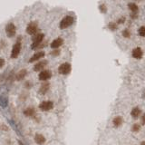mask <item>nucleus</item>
<instances>
[{
  "label": "nucleus",
  "mask_w": 145,
  "mask_h": 145,
  "mask_svg": "<svg viewBox=\"0 0 145 145\" xmlns=\"http://www.w3.org/2000/svg\"><path fill=\"white\" fill-rule=\"evenodd\" d=\"M73 23H74V18L72 17V16H70V15H66L60 22V28L61 29L67 28V27H69L70 26L73 25Z\"/></svg>",
  "instance_id": "1"
},
{
  "label": "nucleus",
  "mask_w": 145,
  "mask_h": 145,
  "mask_svg": "<svg viewBox=\"0 0 145 145\" xmlns=\"http://www.w3.org/2000/svg\"><path fill=\"white\" fill-rule=\"evenodd\" d=\"M44 34H37L35 35V36L33 37V45H32V49H36L39 46L41 42L43 41L44 39Z\"/></svg>",
  "instance_id": "2"
},
{
  "label": "nucleus",
  "mask_w": 145,
  "mask_h": 145,
  "mask_svg": "<svg viewBox=\"0 0 145 145\" xmlns=\"http://www.w3.org/2000/svg\"><path fill=\"white\" fill-rule=\"evenodd\" d=\"M58 72L59 74H68L71 72V65L68 63H65V64H62V65L59 66L58 68Z\"/></svg>",
  "instance_id": "3"
},
{
  "label": "nucleus",
  "mask_w": 145,
  "mask_h": 145,
  "mask_svg": "<svg viewBox=\"0 0 145 145\" xmlns=\"http://www.w3.org/2000/svg\"><path fill=\"white\" fill-rule=\"evenodd\" d=\"M15 26L13 23H9L6 27V33L8 37H12L15 35Z\"/></svg>",
  "instance_id": "4"
},
{
  "label": "nucleus",
  "mask_w": 145,
  "mask_h": 145,
  "mask_svg": "<svg viewBox=\"0 0 145 145\" xmlns=\"http://www.w3.org/2000/svg\"><path fill=\"white\" fill-rule=\"evenodd\" d=\"M20 51H21V45H20V43H16L13 46V49H12V52H11V57L12 58H16L18 56V54H19Z\"/></svg>",
  "instance_id": "5"
},
{
  "label": "nucleus",
  "mask_w": 145,
  "mask_h": 145,
  "mask_svg": "<svg viewBox=\"0 0 145 145\" xmlns=\"http://www.w3.org/2000/svg\"><path fill=\"white\" fill-rule=\"evenodd\" d=\"M52 76V73L49 70H44L39 74V80L41 81H46L48 79H50Z\"/></svg>",
  "instance_id": "6"
},
{
  "label": "nucleus",
  "mask_w": 145,
  "mask_h": 145,
  "mask_svg": "<svg viewBox=\"0 0 145 145\" xmlns=\"http://www.w3.org/2000/svg\"><path fill=\"white\" fill-rule=\"evenodd\" d=\"M53 106H54V104L50 101H46V102H43L39 104V107L42 111H49L53 108Z\"/></svg>",
  "instance_id": "7"
},
{
  "label": "nucleus",
  "mask_w": 145,
  "mask_h": 145,
  "mask_svg": "<svg viewBox=\"0 0 145 145\" xmlns=\"http://www.w3.org/2000/svg\"><path fill=\"white\" fill-rule=\"evenodd\" d=\"M37 31V25L36 23H30L26 27V33L29 35H35Z\"/></svg>",
  "instance_id": "8"
},
{
  "label": "nucleus",
  "mask_w": 145,
  "mask_h": 145,
  "mask_svg": "<svg viewBox=\"0 0 145 145\" xmlns=\"http://www.w3.org/2000/svg\"><path fill=\"white\" fill-rule=\"evenodd\" d=\"M143 55L142 50L140 47H136L132 50V57L135 59H141Z\"/></svg>",
  "instance_id": "9"
},
{
  "label": "nucleus",
  "mask_w": 145,
  "mask_h": 145,
  "mask_svg": "<svg viewBox=\"0 0 145 145\" xmlns=\"http://www.w3.org/2000/svg\"><path fill=\"white\" fill-rule=\"evenodd\" d=\"M63 43H64L63 39L58 37V38L54 39V41L52 42V44H51V47L54 48V49H57V48L60 47V46L63 45Z\"/></svg>",
  "instance_id": "10"
},
{
  "label": "nucleus",
  "mask_w": 145,
  "mask_h": 145,
  "mask_svg": "<svg viewBox=\"0 0 145 145\" xmlns=\"http://www.w3.org/2000/svg\"><path fill=\"white\" fill-rule=\"evenodd\" d=\"M44 56H45V53H44L43 51H41V52H37L31 57L29 62H30V63H33V62H35V61L40 60V59L43 58Z\"/></svg>",
  "instance_id": "11"
},
{
  "label": "nucleus",
  "mask_w": 145,
  "mask_h": 145,
  "mask_svg": "<svg viewBox=\"0 0 145 145\" xmlns=\"http://www.w3.org/2000/svg\"><path fill=\"white\" fill-rule=\"evenodd\" d=\"M46 65H47V62H46V61H41V62H39V63H37L36 65H35L34 70H35V71H41V70H43L44 68L46 67Z\"/></svg>",
  "instance_id": "12"
},
{
  "label": "nucleus",
  "mask_w": 145,
  "mask_h": 145,
  "mask_svg": "<svg viewBox=\"0 0 145 145\" xmlns=\"http://www.w3.org/2000/svg\"><path fill=\"white\" fill-rule=\"evenodd\" d=\"M35 142H36L37 144L42 145V144H44V143L46 142V138H45V137H44L42 134H36V135H35Z\"/></svg>",
  "instance_id": "13"
},
{
  "label": "nucleus",
  "mask_w": 145,
  "mask_h": 145,
  "mask_svg": "<svg viewBox=\"0 0 145 145\" xmlns=\"http://www.w3.org/2000/svg\"><path fill=\"white\" fill-rule=\"evenodd\" d=\"M113 122L115 127H120V126L122 124V122H123V119H122L121 116H116L114 119H113Z\"/></svg>",
  "instance_id": "14"
},
{
  "label": "nucleus",
  "mask_w": 145,
  "mask_h": 145,
  "mask_svg": "<svg viewBox=\"0 0 145 145\" xmlns=\"http://www.w3.org/2000/svg\"><path fill=\"white\" fill-rule=\"evenodd\" d=\"M141 109L139 108V107H134V108L132 110V112H131V115H132L133 118H138V117L140 116V114H141Z\"/></svg>",
  "instance_id": "15"
},
{
  "label": "nucleus",
  "mask_w": 145,
  "mask_h": 145,
  "mask_svg": "<svg viewBox=\"0 0 145 145\" xmlns=\"http://www.w3.org/2000/svg\"><path fill=\"white\" fill-rule=\"evenodd\" d=\"M26 74H27V71H26V69H22L21 71L18 72L17 74H16V79L19 81L23 80V79L26 76Z\"/></svg>",
  "instance_id": "16"
},
{
  "label": "nucleus",
  "mask_w": 145,
  "mask_h": 145,
  "mask_svg": "<svg viewBox=\"0 0 145 145\" xmlns=\"http://www.w3.org/2000/svg\"><path fill=\"white\" fill-rule=\"evenodd\" d=\"M48 89H49V84L45 82V84H43V85L40 86V88H39V93L44 94V93H46V92L48 91Z\"/></svg>",
  "instance_id": "17"
},
{
  "label": "nucleus",
  "mask_w": 145,
  "mask_h": 145,
  "mask_svg": "<svg viewBox=\"0 0 145 145\" xmlns=\"http://www.w3.org/2000/svg\"><path fill=\"white\" fill-rule=\"evenodd\" d=\"M128 8L130 9L132 12H133V13H136L137 11L139 10L138 6L136 4H134V3H129L128 4Z\"/></svg>",
  "instance_id": "18"
},
{
  "label": "nucleus",
  "mask_w": 145,
  "mask_h": 145,
  "mask_svg": "<svg viewBox=\"0 0 145 145\" xmlns=\"http://www.w3.org/2000/svg\"><path fill=\"white\" fill-rule=\"evenodd\" d=\"M24 113H25V115H26V116H32V115L35 114V109L27 108L26 110L24 111Z\"/></svg>",
  "instance_id": "19"
},
{
  "label": "nucleus",
  "mask_w": 145,
  "mask_h": 145,
  "mask_svg": "<svg viewBox=\"0 0 145 145\" xmlns=\"http://www.w3.org/2000/svg\"><path fill=\"white\" fill-rule=\"evenodd\" d=\"M138 33L141 37H145V26H141V27L139 28Z\"/></svg>",
  "instance_id": "20"
},
{
  "label": "nucleus",
  "mask_w": 145,
  "mask_h": 145,
  "mask_svg": "<svg viewBox=\"0 0 145 145\" xmlns=\"http://www.w3.org/2000/svg\"><path fill=\"white\" fill-rule=\"evenodd\" d=\"M132 132H139V131L141 130V125L138 123H135L133 124V126H132Z\"/></svg>",
  "instance_id": "21"
},
{
  "label": "nucleus",
  "mask_w": 145,
  "mask_h": 145,
  "mask_svg": "<svg viewBox=\"0 0 145 145\" xmlns=\"http://www.w3.org/2000/svg\"><path fill=\"white\" fill-rule=\"evenodd\" d=\"M122 35H123L124 37H126V38L130 37V36H131L130 31L128 30V29H125V30H123V31H122Z\"/></svg>",
  "instance_id": "22"
},
{
  "label": "nucleus",
  "mask_w": 145,
  "mask_h": 145,
  "mask_svg": "<svg viewBox=\"0 0 145 145\" xmlns=\"http://www.w3.org/2000/svg\"><path fill=\"white\" fill-rule=\"evenodd\" d=\"M108 27L111 30H115V29L117 28V25L115 24V23H110V24L108 25Z\"/></svg>",
  "instance_id": "23"
},
{
  "label": "nucleus",
  "mask_w": 145,
  "mask_h": 145,
  "mask_svg": "<svg viewBox=\"0 0 145 145\" xmlns=\"http://www.w3.org/2000/svg\"><path fill=\"white\" fill-rule=\"evenodd\" d=\"M60 54V51H59V50H55V51H53L52 52V55H55V56H56V55H58V54Z\"/></svg>",
  "instance_id": "24"
},
{
  "label": "nucleus",
  "mask_w": 145,
  "mask_h": 145,
  "mask_svg": "<svg viewBox=\"0 0 145 145\" xmlns=\"http://www.w3.org/2000/svg\"><path fill=\"white\" fill-rule=\"evenodd\" d=\"M5 65V60L3 58H0V68H2Z\"/></svg>",
  "instance_id": "25"
},
{
  "label": "nucleus",
  "mask_w": 145,
  "mask_h": 145,
  "mask_svg": "<svg viewBox=\"0 0 145 145\" xmlns=\"http://www.w3.org/2000/svg\"><path fill=\"white\" fill-rule=\"evenodd\" d=\"M100 9H101V11H102V12H106V7H104L103 5H102V6L100 7Z\"/></svg>",
  "instance_id": "26"
},
{
  "label": "nucleus",
  "mask_w": 145,
  "mask_h": 145,
  "mask_svg": "<svg viewBox=\"0 0 145 145\" xmlns=\"http://www.w3.org/2000/svg\"><path fill=\"white\" fill-rule=\"evenodd\" d=\"M141 122H142V124H145V113L141 117Z\"/></svg>",
  "instance_id": "27"
},
{
  "label": "nucleus",
  "mask_w": 145,
  "mask_h": 145,
  "mask_svg": "<svg viewBox=\"0 0 145 145\" xmlns=\"http://www.w3.org/2000/svg\"><path fill=\"white\" fill-rule=\"evenodd\" d=\"M124 20H125V18H124V17L121 18V19L119 20V22H118V23H119V24H121V23H122V22H124Z\"/></svg>",
  "instance_id": "28"
},
{
  "label": "nucleus",
  "mask_w": 145,
  "mask_h": 145,
  "mask_svg": "<svg viewBox=\"0 0 145 145\" xmlns=\"http://www.w3.org/2000/svg\"><path fill=\"white\" fill-rule=\"evenodd\" d=\"M142 98L143 99H145V91L143 92V93H142Z\"/></svg>",
  "instance_id": "29"
},
{
  "label": "nucleus",
  "mask_w": 145,
  "mask_h": 145,
  "mask_svg": "<svg viewBox=\"0 0 145 145\" xmlns=\"http://www.w3.org/2000/svg\"><path fill=\"white\" fill-rule=\"evenodd\" d=\"M140 145H145V141H141V144H140Z\"/></svg>",
  "instance_id": "30"
}]
</instances>
